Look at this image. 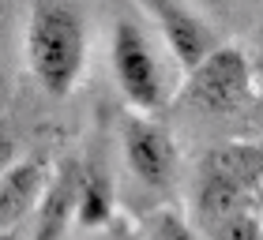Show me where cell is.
<instances>
[{
	"mask_svg": "<svg viewBox=\"0 0 263 240\" xmlns=\"http://www.w3.org/2000/svg\"><path fill=\"white\" fill-rule=\"evenodd\" d=\"M87 60V23L71 0H34L27 19V64L38 87L53 98L76 87Z\"/></svg>",
	"mask_w": 263,
	"mask_h": 240,
	"instance_id": "6da1fadb",
	"label": "cell"
},
{
	"mask_svg": "<svg viewBox=\"0 0 263 240\" xmlns=\"http://www.w3.org/2000/svg\"><path fill=\"white\" fill-rule=\"evenodd\" d=\"M113 71L121 83L124 98L136 109H158L165 102V83H162V68L154 60L151 42L143 38V30L132 19H117L113 27Z\"/></svg>",
	"mask_w": 263,
	"mask_h": 240,
	"instance_id": "7a4b0ae2",
	"label": "cell"
},
{
	"mask_svg": "<svg viewBox=\"0 0 263 240\" xmlns=\"http://www.w3.org/2000/svg\"><path fill=\"white\" fill-rule=\"evenodd\" d=\"M248 79H252V71H248V60L241 49H233V45L214 49L211 45V53L196 68H188L184 98H188V105H196L203 113H226L245 102Z\"/></svg>",
	"mask_w": 263,
	"mask_h": 240,
	"instance_id": "3957f363",
	"label": "cell"
},
{
	"mask_svg": "<svg viewBox=\"0 0 263 240\" xmlns=\"http://www.w3.org/2000/svg\"><path fill=\"white\" fill-rule=\"evenodd\" d=\"M124 158H128V169L151 188L170 184V176L177 169L173 139L162 128L147 124V120H132L124 128Z\"/></svg>",
	"mask_w": 263,
	"mask_h": 240,
	"instance_id": "277c9868",
	"label": "cell"
},
{
	"mask_svg": "<svg viewBox=\"0 0 263 240\" xmlns=\"http://www.w3.org/2000/svg\"><path fill=\"white\" fill-rule=\"evenodd\" d=\"M147 8L154 11L165 42H170L173 56L184 64V71L196 68L199 60L211 53V34H207V27H203L192 11H184L181 4H173V0H147Z\"/></svg>",
	"mask_w": 263,
	"mask_h": 240,
	"instance_id": "5b68a950",
	"label": "cell"
},
{
	"mask_svg": "<svg viewBox=\"0 0 263 240\" xmlns=\"http://www.w3.org/2000/svg\"><path fill=\"white\" fill-rule=\"evenodd\" d=\"M38 191H42V165L38 162H11L0 173V233H8L34 207Z\"/></svg>",
	"mask_w": 263,
	"mask_h": 240,
	"instance_id": "8992f818",
	"label": "cell"
},
{
	"mask_svg": "<svg viewBox=\"0 0 263 240\" xmlns=\"http://www.w3.org/2000/svg\"><path fill=\"white\" fill-rule=\"evenodd\" d=\"M207 176L245 191L263 176V147H218L207 162Z\"/></svg>",
	"mask_w": 263,
	"mask_h": 240,
	"instance_id": "52a82bcc",
	"label": "cell"
},
{
	"mask_svg": "<svg viewBox=\"0 0 263 240\" xmlns=\"http://www.w3.org/2000/svg\"><path fill=\"white\" fill-rule=\"evenodd\" d=\"M71 203H76V180L61 176L53 184V191L45 195V203H42V218H38V229H34V240H57L61 236Z\"/></svg>",
	"mask_w": 263,
	"mask_h": 240,
	"instance_id": "ba28073f",
	"label": "cell"
},
{
	"mask_svg": "<svg viewBox=\"0 0 263 240\" xmlns=\"http://www.w3.org/2000/svg\"><path fill=\"white\" fill-rule=\"evenodd\" d=\"M71 210H76L79 225H87V229L105 225V222H109V210H113L109 184H105L102 176H87L79 184V195H76V203H71Z\"/></svg>",
	"mask_w": 263,
	"mask_h": 240,
	"instance_id": "9c48e42d",
	"label": "cell"
},
{
	"mask_svg": "<svg viewBox=\"0 0 263 240\" xmlns=\"http://www.w3.org/2000/svg\"><path fill=\"white\" fill-rule=\"evenodd\" d=\"M199 207H203V218H207L211 225L222 222L226 214L241 210L245 207V191L233 188V184H222V180H203V195H199Z\"/></svg>",
	"mask_w": 263,
	"mask_h": 240,
	"instance_id": "30bf717a",
	"label": "cell"
},
{
	"mask_svg": "<svg viewBox=\"0 0 263 240\" xmlns=\"http://www.w3.org/2000/svg\"><path fill=\"white\" fill-rule=\"evenodd\" d=\"M211 229H214L211 240H263L259 222L252 218V214H245V210L226 214V218H222V222H214Z\"/></svg>",
	"mask_w": 263,
	"mask_h": 240,
	"instance_id": "8fae6325",
	"label": "cell"
},
{
	"mask_svg": "<svg viewBox=\"0 0 263 240\" xmlns=\"http://www.w3.org/2000/svg\"><path fill=\"white\" fill-rule=\"evenodd\" d=\"M147 240H196V233L173 214H154L147 222Z\"/></svg>",
	"mask_w": 263,
	"mask_h": 240,
	"instance_id": "7c38bea8",
	"label": "cell"
},
{
	"mask_svg": "<svg viewBox=\"0 0 263 240\" xmlns=\"http://www.w3.org/2000/svg\"><path fill=\"white\" fill-rule=\"evenodd\" d=\"M11 162H15V139H11L8 131H0V173H4Z\"/></svg>",
	"mask_w": 263,
	"mask_h": 240,
	"instance_id": "4fadbf2b",
	"label": "cell"
},
{
	"mask_svg": "<svg viewBox=\"0 0 263 240\" xmlns=\"http://www.w3.org/2000/svg\"><path fill=\"white\" fill-rule=\"evenodd\" d=\"M199 4H211V8H218V4H226V0H199Z\"/></svg>",
	"mask_w": 263,
	"mask_h": 240,
	"instance_id": "5bb4252c",
	"label": "cell"
},
{
	"mask_svg": "<svg viewBox=\"0 0 263 240\" xmlns=\"http://www.w3.org/2000/svg\"><path fill=\"white\" fill-rule=\"evenodd\" d=\"M0 240H15V236H11V233H0Z\"/></svg>",
	"mask_w": 263,
	"mask_h": 240,
	"instance_id": "9a60e30c",
	"label": "cell"
},
{
	"mask_svg": "<svg viewBox=\"0 0 263 240\" xmlns=\"http://www.w3.org/2000/svg\"><path fill=\"white\" fill-rule=\"evenodd\" d=\"M128 240H136V236H128Z\"/></svg>",
	"mask_w": 263,
	"mask_h": 240,
	"instance_id": "2e32d148",
	"label": "cell"
}]
</instances>
